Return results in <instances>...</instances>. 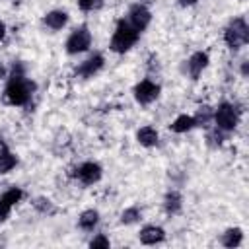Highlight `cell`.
<instances>
[{
    "mask_svg": "<svg viewBox=\"0 0 249 249\" xmlns=\"http://www.w3.org/2000/svg\"><path fill=\"white\" fill-rule=\"evenodd\" d=\"M33 91H35V84L31 80H27L21 70H14L6 89H4V99L10 103V105H25L29 103V99L33 97Z\"/></svg>",
    "mask_w": 249,
    "mask_h": 249,
    "instance_id": "cell-1",
    "label": "cell"
},
{
    "mask_svg": "<svg viewBox=\"0 0 249 249\" xmlns=\"http://www.w3.org/2000/svg\"><path fill=\"white\" fill-rule=\"evenodd\" d=\"M138 35H140V33H138L126 19H121V21L117 23V29H115L113 37H111L109 47H111L113 53H126L128 49H132V47L136 45Z\"/></svg>",
    "mask_w": 249,
    "mask_h": 249,
    "instance_id": "cell-2",
    "label": "cell"
},
{
    "mask_svg": "<svg viewBox=\"0 0 249 249\" xmlns=\"http://www.w3.org/2000/svg\"><path fill=\"white\" fill-rule=\"evenodd\" d=\"M224 41L230 49H239L243 45H247L249 41V27L245 23L243 18H235L230 21V25L224 31Z\"/></svg>",
    "mask_w": 249,
    "mask_h": 249,
    "instance_id": "cell-3",
    "label": "cell"
},
{
    "mask_svg": "<svg viewBox=\"0 0 249 249\" xmlns=\"http://www.w3.org/2000/svg\"><path fill=\"white\" fill-rule=\"evenodd\" d=\"M212 121L218 130H233L239 123V109L231 103H220L212 113Z\"/></svg>",
    "mask_w": 249,
    "mask_h": 249,
    "instance_id": "cell-4",
    "label": "cell"
},
{
    "mask_svg": "<svg viewBox=\"0 0 249 249\" xmlns=\"http://www.w3.org/2000/svg\"><path fill=\"white\" fill-rule=\"evenodd\" d=\"M91 47V33L86 25L74 29L70 33V37L66 39V53L68 54H78V53H86Z\"/></svg>",
    "mask_w": 249,
    "mask_h": 249,
    "instance_id": "cell-5",
    "label": "cell"
},
{
    "mask_svg": "<svg viewBox=\"0 0 249 249\" xmlns=\"http://www.w3.org/2000/svg\"><path fill=\"white\" fill-rule=\"evenodd\" d=\"M160 95V86L152 80H142L134 86V99L140 105H150L152 101H156Z\"/></svg>",
    "mask_w": 249,
    "mask_h": 249,
    "instance_id": "cell-6",
    "label": "cell"
},
{
    "mask_svg": "<svg viewBox=\"0 0 249 249\" xmlns=\"http://www.w3.org/2000/svg\"><path fill=\"white\" fill-rule=\"evenodd\" d=\"M126 21L140 33V31H144V29L150 25V21H152V14H150V10H148L144 4H134V6L128 10Z\"/></svg>",
    "mask_w": 249,
    "mask_h": 249,
    "instance_id": "cell-7",
    "label": "cell"
},
{
    "mask_svg": "<svg viewBox=\"0 0 249 249\" xmlns=\"http://www.w3.org/2000/svg\"><path fill=\"white\" fill-rule=\"evenodd\" d=\"M21 196H23V191H21L19 187H14V189L6 191V193L0 196V222L10 216L12 208L21 200Z\"/></svg>",
    "mask_w": 249,
    "mask_h": 249,
    "instance_id": "cell-8",
    "label": "cell"
},
{
    "mask_svg": "<svg viewBox=\"0 0 249 249\" xmlns=\"http://www.w3.org/2000/svg\"><path fill=\"white\" fill-rule=\"evenodd\" d=\"M76 175L84 185H93V183H97L101 179V165L95 163V161H86V163H82L78 167Z\"/></svg>",
    "mask_w": 249,
    "mask_h": 249,
    "instance_id": "cell-9",
    "label": "cell"
},
{
    "mask_svg": "<svg viewBox=\"0 0 249 249\" xmlns=\"http://www.w3.org/2000/svg\"><path fill=\"white\" fill-rule=\"evenodd\" d=\"M101 68H103V56H101L99 53H95V54H91L89 58H86V60L76 68V72H78L82 78H91V76L97 74Z\"/></svg>",
    "mask_w": 249,
    "mask_h": 249,
    "instance_id": "cell-10",
    "label": "cell"
},
{
    "mask_svg": "<svg viewBox=\"0 0 249 249\" xmlns=\"http://www.w3.org/2000/svg\"><path fill=\"white\" fill-rule=\"evenodd\" d=\"M138 237H140V243H144V245H156L165 239V231L160 226H144L140 230Z\"/></svg>",
    "mask_w": 249,
    "mask_h": 249,
    "instance_id": "cell-11",
    "label": "cell"
},
{
    "mask_svg": "<svg viewBox=\"0 0 249 249\" xmlns=\"http://www.w3.org/2000/svg\"><path fill=\"white\" fill-rule=\"evenodd\" d=\"M206 66H208V54L202 53V51L195 53V54L189 58V62H187V70H189V74H191L193 80H196V78L202 74V70H204Z\"/></svg>",
    "mask_w": 249,
    "mask_h": 249,
    "instance_id": "cell-12",
    "label": "cell"
},
{
    "mask_svg": "<svg viewBox=\"0 0 249 249\" xmlns=\"http://www.w3.org/2000/svg\"><path fill=\"white\" fill-rule=\"evenodd\" d=\"M43 23H45L49 29L58 31V29H62V27L68 23V14H66V12H62V10H53V12L45 14Z\"/></svg>",
    "mask_w": 249,
    "mask_h": 249,
    "instance_id": "cell-13",
    "label": "cell"
},
{
    "mask_svg": "<svg viewBox=\"0 0 249 249\" xmlns=\"http://www.w3.org/2000/svg\"><path fill=\"white\" fill-rule=\"evenodd\" d=\"M97 224H99V212L93 210V208L84 210V212L80 214V218H78V226H80L82 230H86V231H93V228H95Z\"/></svg>",
    "mask_w": 249,
    "mask_h": 249,
    "instance_id": "cell-14",
    "label": "cell"
},
{
    "mask_svg": "<svg viewBox=\"0 0 249 249\" xmlns=\"http://www.w3.org/2000/svg\"><path fill=\"white\" fill-rule=\"evenodd\" d=\"M136 140L146 146V148H152L158 144V130L154 126H142L138 132H136Z\"/></svg>",
    "mask_w": 249,
    "mask_h": 249,
    "instance_id": "cell-15",
    "label": "cell"
},
{
    "mask_svg": "<svg viewBox=\"0 0 249 249\" xmlns=\"http://www.w3.org/2000/svg\"><path fill=\"white\" fill-rule=\"evenodd\" d=\"M16 165H18V158H16L6 146H2V148H0V175L10 173Z\"/></svg>",
    "mask_w": 249,
    "mask_h": 249,
    "instance_id": "cell-16",
    "label": "cell"
},
{
    "mask_svg": "<svg viewBox=\"0 0 249 249\" xmlns=\"http://www.w3.org/2000/svg\"><path fill=\"white\" fill-rule=\"evenodd\" d=\"M195 119L191 115H179L173 123H171V130L177 132V134H183V132H189L191 128H195Z\"/></svg>",
    "mask_w": 249,
    "mask_h": 249,
    "instance_id": "cell-17",
    "label": "cell"
},
{
    "mask_svg": "<svg viewBox=\"0 0 249 249\" xmlns=\"http://www.w3.org/2000/svg\"><path fill=\"white\" fill-rule=\"evenodd\" d=\"M241 239H243V231L239 230V228H230V230H226L224 233H222V245L224 247H237L239 243H241Z\"/></svg>",
    "mask_w": 249,
    "mask_h": 249,
    "instance_id": "cell-18",
    "label": "cell"
},
{
    "mask_svg": "<svg viewBox=\"0 0 249 249\" xmlns=\"http://www.w3.org/2000/svg\"><path fill=\"white\" fill-rule=\"evenodd\" d=\"M181 204H183V198H181L179 193H175V191L167 193V196H165V210L169 214H177L181 210Z\"/></svg>",
    "mask_w": 249,
    "mask_h": 249,
    "instance_id": "cell-19",
    "label": "cell"
},
{
    "mask_svg": "<svg viewBox=\"0 0 249 249\" xmlns=\"http://www.w3.org/2000/svg\"><path fill=\"white\" fill-rule=\"evenodd\" d=\"M193 119H195V124L206 126V124L212 121V111H210V107H200V109H198V113H196Z\"/></svg>",
    "mask_w": 249,
    "mask_h": 249,
    "instance_id": "cell-20",
    "label": "cell"
},
{
    "mask_svg": "<svg viewBox=\"0 0 249 249\" xmlns=\"http://www.w3.org/2000/svg\"><path fill=\"white\" fill-rule=\"evenodd\" d=\"M138 218H140V210H138L136 206L126 208V210L121 214V222H123V224H134Z\"/></svg>",
    "mask_w": 249,
    "mask_h": 249,
    "instance_id": "cell-21",
    "label": "cell"
},
{
    "mask_svg": "<svg viewBox=\"0 0 249 249\" xmlns=\"http://www.w3.org/2000/svg\"><path fill=\"white\" fill-rule=\"evenodd\" d=\"M103 4V0H78V6L82 12H93V10H99Z\"/></svg>",
    "mask_w": 249,
    "mask_h": 249,
    "instance_id": "cell-22",
    "label": "cell"
},
{
    "mask_svg": "<svg viewBox=\"0 0 249 249\" xmlns=\"http://www.w3.org/2000/svg\"><path fill=\"white\" fill-rule=\"evenodd\" d=\"M35 208H37L39 212H43V214H53V212H54V206L51 204V200H45V198H37Z\"/></svg>",
    "mask_w": 249,
    "mask_h": 249,
    "instance_id": "cell-23",
    "label": "cell"
},
{
    "mask_svg": "<svg viewBox=\"0 0 249 249\" xmlns=\"http://www.w3.org/2000/svg\"><path fill=\"white\" fill-rule=\"evenodd\" d=\"M109 245H111V243H109V239H107L103 233H97V235L89 241V247H103V249H105V247H109Z\"/></svg>",
    "mask_w": 249,
    "mask_h": 249,
    "instance_id": "cell-24",
    "label": "cell"
},
{
    "mask_svg": "<svg viewBox=\"0 0 249 249\" xmlns=\"http://www.w3.org/2000/svg\"><path fill=\"white\" fill-rule=\"evenodd\" d=\"M4 37H6V23L0 21V43L4 41Z\"/></svg>",
    "mask_w": 249,
    "mask_h": 249,
    "instance_id": "cell-25",
    "label": "cell"
},
{
    "mask_svg": "<svg viewBox=\"0 0 249 249\" xmlns=\"http://www.w3.org/2000/svg\"><path fill=\"white\" fill-rule=\"evenodd\" d=\"M179 4H183V6H193V4H196V0H179Z\"/></svg>",
    "mask_w": 249,
    "mask_h": 249,
    "instance_id": "cell-26",
    "label": "cell"
},
{
    "mask_svg": "<svg viewBox=\"0 0 249 249\" xmlns=\"http://www.w3.org/2000/svg\"><path fill=\"white\" fill-rule=\"evenodd\" d=\"M4 78V66H2V62H0V80Z\"/></svg>",
    "mask_w": 249,
    "mask_h": 249,
    "instance_id": "cell-27",
    "label": "cell"
}]
</instances>
